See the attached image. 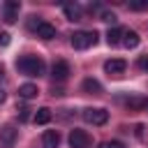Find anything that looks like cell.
I'll use <instances>...</instances> for the list:
<instances>
[{"instance_id": "1", "label": "cell", "mask_w": 148, "mask_h": 148, "mask_svg": "<svg viewBox=\"0 0 148 148\" xmlns=\"http://www.w3.org/2000/svg\"><path fill=\"white\" fill-rule=\"evenodd\" d=\"M16 69L25 76H42L46 72V65L39 56H21L16 60Z\"/></svg>"}, {"instance_id": "2", "label": "cell", "mask_w": 148, "mask_h": 148, "mask_svg": "<svg viewBox=\"0 0 148 148\" xmlns=\"http://www.w3.org/2000/svg\"><path fill=\"white\" fill-rule=\"evenodd\" d=\"M95 44H97V32H95V30H79V32L72 35V46L79 49V51L90 49V46H95Z\"/></svg>"}, {"instance_id": "3", "label": "cell", "mask_w": 148, "mask_h": 148, "mask_svg": "<svg viewBox=\"0 0 148 148\" xmlns=\"http://www.w3.org/2000/svg\"><path fill=\"white\" fill-rule=\"evenodd\" d=\"M18 12H21V2H18V0H7V2H2L0 14H2V21H5V23H16Z\"/></svg>"}, {"instance_id": "4", "label": "cell", "mask_w": 148, "mask_h": 148, "mask_svg": "<svg viewBox=\"0 0 148 148\" xmlns=\"http://www.w3.org/2000/svg\"><path fill=\"white\" fill-rule=\"evenodd\" d=\"M83 120L90 123V125H104L109 120V111L106 109H92V106H88V109H83Z\"/></svg>"}, {"instance_id": "5", "label": "cell", "mask_w": 148, "mask_h": 148, "mask_svg": "<svg viewBox=\"0 0 148 148\" xmlns=\"http://www.w3.org/2000/svg\"><path fill=\"white\" fill-rule=\"evenodd\" d=\"M69 146H72V148H88V146H90V136H88V132L74 127V130L69 132Z\"/></svg>"}, {"instance_id": "6", "label": "cell", "mask_w": 148, "mask_h": 148, "mask_svg": "<svg viewBox=\"0 0 148 148\" xmlns=\"http://www.w3.org/2000/svg\"><path fill=\"white\" fill-rule=\"evenodd\" d=\"M16 136H18V130L14 125H5L0 130V148H12L14 141H16Z\"/></svg>"}, {"instance_id": "7", "label": "cell", "mask_w": 148, "mask_h": 148, "mask_svg": "<svg viewBox=\"0 0 148 148\" xmlns=\"http://www.w3.org/2000/svg\"><path fill=\"white\" fill-rule=\"evenodd\" d=\"M69 74H72V72H69V62H65V60H56V62L51 65V76H53L56 81H65Z\"/></svg>"}, {"instance_id": "8", "label": "cell", "mask_w": 148, "mask_h": 148, "mask_svg": "<svg viewBox=\"0 0 148 148\" xmlns=\"http://www.w3.org/2000/svg\"><path fill=\"white\" fill-rule=\"evenodd\" d=\"M125 69H127V62L123 58H111V60L104 62V72L106 74H123Z\"/></svg>"}, {"instance_id": "9", "label": "cell", "mask_w": 148, "mask_h": 148, "mask_svg": "<svg viewBox=\"0 0 148 148\" xmlns=\"http://www.w3.org/2000/svg\"><path fill=\"white\" fill-rule=\"evenodd\" d=\"M35 32H37V37H42V39H53V37L58 35L56 25H51V23H46V21H39V25L35 28Z\"/></svg>"}, {"instance_id": "10", "label": "cell", "mask_w": 148, "mask_h": 148, "mask_svg": "<svg viewBox=\"0 0 148 148\" xmlns=\"http://www.w3.org/2000/svg\"><path fill=\"white\" fill-rule=\"evenodd\" d=\"M42 146H44V148H58V146H60V134H58L56 130H46V132L42 134Z\"/></svg>"}, {"instance_id": "11", "label": "cell", "mask_w": 148, "mask_h": 148, "mask_svg": "<svg viewBox=\"0 0 148 148\" xmlns=\"http://www.w3.org/2000/svg\"><path fill=\"white\" fill-rule=\"evenodd\" d=\"M120 42H123L125 49H136L141 39H139V35H136L134 30H123V39H120Z\"/></svg>"}, {"instance_id": "12", "label": "cell", "mask_w": 148, "mask_h": 148, "mask_svg": "<svg viewBox=\"0 0 148 148\" xmlns=\"http://www.w3.org/2000/svg\"><path fill=\"white\" fill-rule=\"evenodd\" d=\"M81 90L88 92V95H99V92H102V83H99L97 79H86V81L81 83Z\"/></svg>"}, {"instance_id": "13", "label": "cell", "mask_w": 148, "mask_h": 148, "mask_svg": "<svg viewBox=\"0 0 148 148\" xmlns=\"http://www.w3.org/2000/svg\"><path fill=\"white\" fill-rule=\"evenodd\" d=\"M62 12H65V16L69 18V21H81V7L74 2H67V5H62Z\"/></svg>"}, {"instance_id": "14", "label": "cell", "mask_w": 148, "mask_h": 148, "mask_svg": "<svg viewBox=\"0 0 148 148\" xmlns=\"http://www.w3.org/2000/svg\"><path fill=\"white\" fill-rule=\"evenodd\" d=\"M37 86L35 83H23V86H18V97L21 99H32V97H37Z\"/></svg>"}, {"instance_id": "15", "label": "cell", "mask_w": 148, "mask_h": 148, "mask_svg": "<svg viewBox=\"0 0 148 148\" xmlns=\"http://www.w3.org/2000/svg\"><path fill=\"white\" fill-rule=\"evenodd\" d=\"M32 120H35L37 125H46V123L51 120V109H49V106H39V109L35 111Z\"/></svg>"}, {"instance_id": "16", "label": "cell", "mask_w": 148, "mask_h": 148, "mask_svg": "<svg viewBox=\"0 0 148 148\" xmlns=\"http://www.w3.org/2000/svg\"><path fill=\"white\" fill-rule=\"evenodd\" d=\"M120 39H123V28H109V32H106V42H109V46H116V44H120Z\"/></svg>"}, {"instance_id": "17", "label": "cell", "mask_w": 148, "mask_h": 148, "mask_svg": "<svg viewBox=\"0 0 148 148\" xmlns=\"http://www.w3.org/2000/svg\"><path fill=\"white\" fill-rule=\"evenodd\" d=\"M127 106H130V109H143V106H146V99H143V97H139V95L127 97Z\"/></svg>"}, {"instance_id": "18", "label": "cell", "mask_w": 148, "mask_h": 148, "mask_svg": "<svg viewBox=\"0 0 148 148\" xmlns=\"http://www.w3.org/2000/svg\"><path fill=\"white\" fill-rule=\"evenodd\" d=\"M130 9H148V0H132Z\"/></svg>"}, {"instance_id": "19", "label": "cell", "mask_w": 148, "mask_h": 148, "mask_svg": "<svg viewBox=\"0 0 148 148\" xmlns=\"http://www.w3.org/2000/svg\"><path fill=\"white\" fill-rule=\"evenodd\" d=\"M97 148H125V143H120V141H102Z\"/></svg>"}, {"instance_id": "20", "label": "cell", "mask_w": 148, "mask_h": 148, "mask_svg": "<svg viewBox=\"0 0 148 148\" xmlns=\"http://www.w3.org/2000/svg\"><path fill=\"white\" fill-rule=\"evenodd\" d=\"M30 111H32V109H28V106H18V120L25 123V120L30 118Z\"/></svg>"}, {"instance_id": "21", "label": "cell", "mask_w": 148, "mask_h": 148, "mask_svg": "<svg viewBox=\"0 0 148 148\" xmlns=\"http://www.w3.org/2000/svg\"><path fill=\"white\" fill-rule=\"evenodd\" d=\"M102 21H106V23H116L118 18H116L113 12H104V14H102Z\"/></svg>"}, {"instance_id": "22", "label": "cell", "mask_w": 148, "mask_h": 148, "mask_svg": "<svg viewBox=\"0 0 148 148\" xmlns=\"http://www.w3.org/2000/svg\"><path fill=\"white\" fill-rule=\"evenodd\" d=\"M12 39H9V32H0V46H7Z\"/></svg>"}, {"instance_id": "23", "label": "cell", "mask_w": 148, "mask_h": 148, "mask_svg": "<svg viewBox=\"0 0 148 148\" xmlns=\"http://www.w3.org/2000/svg\"><path fill=\"white\" fill-rule=\"evenodd\" d=\"M139 67H141L143 72H148V56H141V58H139Z\"/></svg>"}, {"instance_id": "24", "label": "cell", "mask_w": 148, "mask_h": 148, "mask_svg": "<svg viewBox=\"0 0 148 148\" xmlns=\"http://www.w3.org/2000/svg\"><path fill=\"white\" fill-rule=\"evenodd\" d=\"M136 136H139V139L143 136V125H136Z\"/></svg>"}, {"instance_id": "25", "label": "cell", "mask_w": 148, "mask_h": 148, "mask_svg": "<svg viewBox=\"0 0 148 148\" xmlns=\"http://www.w3.org/2000/svg\"><path fill=\"white\" fill-rule=\"evenodd\" d=\"M5 97H7V92H5V90H2V88H0V104H2V102H5Z\"/></svg>"}, {"instance_id": "26", "label": "cell", "mask_w": 148, "mask_h": 148, "mask_svg": "<svg viewBox=\"0 0 148 148\" xmlns=\"http://www.w3.org/2000/svg\"><path fill=\"white\" fill-rule=\"evenodd\" d=\"M2 76H5V69H2V65H0V79H2Z\"/></svg>"}, {"instance_id": "27", "label": "cell", "mask_w": 148, "mask_h": 148, "mask_svg": "<svg viewBox=\"0 0 148 148\" xmlns=\"http://www.w3.org/2000/svg\"><path fill=\"white\" fill-rule=\"evenodd\" d=\"M143 109H146V111H148V99H146V106H143Z\"/></svg>"}]
</instances>
